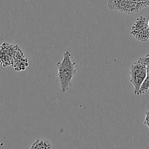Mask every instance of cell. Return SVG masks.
Here are the masks:
<instances>
[{
    "label": "cell",
    "instance_id": "obj_1",
    "mask_svg": "<svg viewBox=\"0 0 149 149\" xmlns=\"http://www.w3.org/2000/svg\"><path fill=\"white\" fill-rule=\"evenodd\" d=\"M75 65L76 63L71 60V55L68 51L64 52L62 61L56 63L58 79L63 93L69 89L73 78L77 74Z\"/></svg>",
    "mask_w": 149,
    "mask_h": 149
},
{
    "label": "cell",
    "instance_id": "obj_2",
    "mask_svg": "<svg viewBox=\"0 0 149 149\" xmlns=\"http://www.w3.org/2000/svg\"><path fill=\"white\" fill-rule=\"evenodd\" d=\"M149 6V1L137 2L131 0H108L107 7L111 10H116L127 15L139 13Z\"/></svg>",
    "mask_w": 149,
    "mask_h": 149
},
{
    "label": "cell",
    "instance_id": "obj_3",
    "mask_svg": "<svg viewBox=\"0 0 149 149\" xmlns=\"http://www.w3.org/2000/svg\"><path fill=\"white\" fill-rule=\"evenodd\" d=\"M147 76V66L138 61L134 63L130 69V81L133 86V93L138 95L143 82Z\"/></svg>",
    "mask_w": 149,
    "mask_h": 149
},
{
    "label": "cell",
    "instance_id": "obj_4",
    "mask_svg": "<svg viewBox=\"0 0 149 149\" xmlns=\"http://www.w3.org/2000/svg\"><path fill=\"white\" fill-rule=\"evenodd\" d=\"M130 34L138 41L146 42L149 41V26L146 18L140 16L132 25Z\"/></svg>",
    "mask_w": 149,
    "mask_h": 149
},
{
    "label": "cell",
    "instance_id": "obj_5",
    "mask_svg": "<svg viewBox=\"0 0 149 149\" xmlns=\"http://www.w3.org/2000/svg\"><path fill=\"white\" fill-rule=\"evenodd\" d=\"M15 46L16 45H10L7 42L0 45V64L4 68L12 65Z\"/></svg>",
    "mask_w": 149,
    "mask_h": 149
},
{
    "label": "cell",
    "instance_id": "obj_6",
    "mask_svg": "<svg viewBox=\"0 0 149 149\" xmlns=\"http://www.w3.org/2000/svg\"><path fill=\"white\" fill-rule=\"evenodd\" d=\"M12 66L16 71H22L29 66V61L25 57L24 53L17 45L15 46L12 61Z\"/></svg>",
    "mask_w": 149,
    "mask_h": 149
},
{
    "label": "cell",
    "instance_id": "obj_7",
    "mask_svg": "<svg viewBox=\"0 0 149 149\" xmlns=\"http://www.w3.org/2000/svg\"><path fill=\"white\" fill-rule=\"evenodd\" d=\"M31 149H51L52 146L49 141L47 140H37L32 143L30 147Z\"/></svg>",
    "mask_w": 149,
    "mask_h": 149
},
{
    "label": "cell",
    "instance_id": "obj_8",
    "mask_svg": "<svg viewBox=\"0 0 149 149\" xmlns=\"http://www.w3.org/2000/svg\"><path fill=\"white\" fill-rule=\"evenodd\" d=\"M148 91H149V71H147V76L146 77L144 81L143 82L142 85H141V89L139 90V93H138V95L145 94Z\"/></svg>",
    "mask_w": 149,
    "mask_h": 149
},
{
    "label": "cell",
    "instance_id": "obj_9",
    "mask_svg": "<svg viewBox=\"0 0 149 149\" xmlns=\"http://www.w3.org/2000/svg\"><path fill=\"white\" fill-rule=\"evenodd\" d=\"M138 61H141V62L143 63V64H145L146 66H149V54L142 57V58H141Z\"/></svg>",
    "mask_w": 149,
    "mask_h": 149
},
{
    "label": "cell",
    "instance_id": "obj_10",
    "mask_svg": "<svg viewBox=\"0 0 149 149\" xmlns=\"http://www.w3.org/2000/svg\"><path fill=\"white\" fill-rule=\"evenodd\" d=\"M143 124L149 129V111L146 112L145 119H144Z\"/></svg>",
    "mask_w": 149,
    "mask_h": 149
},
{
    "label": "cell",
    "instance_id": "obj_11",
    "mask_svg": "<svg viewBox=\"0 0 149 149\" xmlns=\"http://www.w3.org/2000/svg\"><path fill=\"white\" fill-rule=\"evenodd\" d=\"M131 1H137V2H146V1H149V0H131Z\"/></svg>",
    "mask_w": 149,
    "mask_h": 149
},
{
    "label": "cell",
    "instance_id": "obj_12",
    "mask_svg": "<svg viewBox=\"0 0 149 149\" xmlns=\"http://www.w3.org/2000/svg\"><path fill=\"white\" fill-rule=\"evenodd\" d=\"M148 26H149V18H148Z\"/></svg>",
    "mask_w": 149,
    "mask_h": 149
}]
</instances>
